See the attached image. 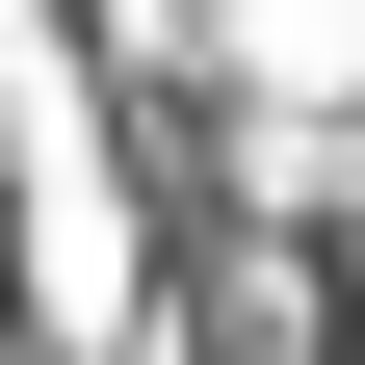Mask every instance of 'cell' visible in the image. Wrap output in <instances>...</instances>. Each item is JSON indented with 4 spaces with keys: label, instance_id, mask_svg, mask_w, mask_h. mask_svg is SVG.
<instances>
[{
    "label": "cell",
    "instance_id": "obj_1",
    "mask_svg": "<svg viewBox=\"0 0 365 365\" xmlns=\"http://www.w3.org/2000/svg\"><path fill=\"white\" fill-rule=\"evenodd\" d=\"M0 130H26V287H53V339L130 365V209H105V130H78V78H53L26 0H0Z\"/></svg>",
    "mask_w": 365,
    "mask_h": 365
}]
</instances>
